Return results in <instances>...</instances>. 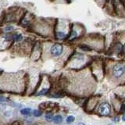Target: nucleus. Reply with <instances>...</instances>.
<instances>
[{"label": "nucleus", "instance_id": "f257e3e1", "mask_svg": "<svg viewBox=\"0 0 125 125\" xmlns=\"http://www.w3.org/2000/svg\"><path fill=\"white\" fill-rule=\"evenodd\" d=\"M111 111V107L107 103H103L98 108V112L101 116H108Z\"/></svg>", "mask_w": 125, "mask_h": 125}, {"label": "nucleus", "instance_id": "f03ea898", "mask_svg": "<svg viewBox=\"0 0 125 125\" xmlns=\"http://www.w3.org/2000/svg\"><path fill=\"white\" fill-rule=\"evenodd\" d=\"M125 73V66L123 64L115 65L113 68V75L116 78H119Z\"/></svg>", "mask_w": 125, "mask_h": 125}, {"label": "nucleus", "instance_id": "7ed1b4c3", "mask_svg": "<svg viewBox=\"0 0 125 125\" xmlns=\"http://www.w3.org/2000/svg\"><path fill=\"white\" fill-rule=\"evenodd\" d=\"M50 53L53 56H59L62 53V46L60 44H55L50 49Z\"/></svg>", "mask_w": 125, "mask_h": 125}, {"label": "nucleus", "instance_id": "20e7f679", "mask_svg": "<svg viewBox=\"0 0 125 125\" xmlns=\"http://www.w3.org/2000/svg\"><path fill=\"white\" fill-rule=\"evenodd\" d=\"M6 41H10V40H14L16 42H20L23 39V36L21 34H11L10 36H6Z\"/></svg>", "mask_w": 125, "mask_h": 125}, {"label": "nucleus", "instance_id": "39448f33", "mask_svg": "<svg viewBox=\"0 0 125 125\" xmlns=\"http://www.w3.org/2000/svg\"><path fill=\"white\" fill-rule=\"evenodd\" d=\"M53 121L55 124H60L62 121V117L60 115H57L53 117Z\"/></svg>", "mask_w": 125, "mask_h": 125}, {"label": "nucleus", "instance_id": "423d86ee", "mask_svg": "<svg viewBox=\"0 0 125 125\" xmlns=\"http://www.w3.org/2000/svg\"><path fill=\"white\" fill-rule=\"evenodd\" d=\"M31 109H29V108H24V109H21V114H23V115H29L31 113Z\"/></svg>", "mask_w": 125, "mask_h": 125}, {"label": "nucleus", "instance_id": "0eeeda50", "mask_svg": "<svg viewBox=\"0 0 125 125\" xmlns=\"http://www.w3.org/2000/svg\"><path fill=\"white\" fill-rule=\"evenodd\" d=\"M56 37L58 38H60V39H62V38H66V34L63 33V32H57L56 33Z\"/></svg>", "mask_w": 125, "mask_h": 125}, {"label": "nucleus", "instance_id": "6e6552de", "mask_svg": "<svg viewBox=\"0 0 125 125\" xmlns=\"http://www.w3.org/2000/svg\"><path fill=\"white\" fill-rule=\"evenodd\" d=\"M74 120H75V118H74V116H69L67 118H66V122L67 123H72V122H73L74 121Z\"/></svg>", "mask_w": 125, "mask_h": 125}, {"label": "nucleus", "instance_id": "1a4fd4ad", "mask_svg": "<svg viewBox=\"0 0 125 125\" xmlns=\"http://www.w3.org/2000/svg\"><path fill=\"white\" fill-rule=\"evenodd\" d=\"M33 113L36 117H39L40 116H42V112L40 110H38V109H35V110H34Z\"/></svg>", "mask_w": 125, "mask_h": 125}, {"label": "nucleus", "instance_id": "9d476101", "mask_svg": "<svg viewBox=\"0 0 125 125\" xmlns=\"http://www.w3.org/2000/svg\"><path fill=\"white\" fill-rule=\"evenodd\" d=\"M45 120L48 121H51L53 120V115L52 114H47L45 115Z\"/></svg>", "mask_w": 125, "mask_h": 125}, {"label": "nucleus", "instance_id": "9b49d317", "mask_svg": "<svg viewBox=\"0 0 125 125\" xmlns=\"http://www.w3.org/2000/svg\"><path fill=\"white\" fill-rule=\"evenodd\" d=\"M13 26L6 27H5V29H4V31H6V32H10V31H13Z\"/></svg>", "mask_w": 125, "mask_h": 125}, {"label": "nucleus", "instance_id": "f8f14e48", "mask_svg": "<svg viewBox=\"0 0 125 125\" xmlns=\"http://www.w3.org/2000/svg\"><path fill=\"white\" fill-rule=\"evenodd\" d=\"M47 91H48L47 89H42V90H41V91H40V92H38L37 94V95H44V94H45L47 92Z\"/></svg>", "mask_w": 125, "mask_h": 125}, {"label": "nucleus", "instance_id": "ddd939ff", "mask_svg": "<svg viewBox=\"0 0 125 125\" xmlns=\"http://www.w3.org/2000/svg\"><path fill=\"white\" fill-rule=\"evenodd\" d=\"M6 101V99L2 96H0V102H5Z\"/></svg>", "mask_w": 125, "mask_h": 125}, {"label": "nucleus", "instance_id": "4468645a", "mask_svg": "<svg viewBox=\"0 0 125 125\" xmlns=\"http://www.w3.org/2000/svg\"><path fill=\"white\" fill-rule=\"evenodd\" d=\"M122 120H123L124 121H125V116H122Z\"/></svg>", "mask_w": 125, "mask_h": 125}, {"label": "nucleus", "instance_id": "2eb2a0df", "mask_svg": "<svg viewBox=\"0 0 125 125\" xmlns=\"http://www.w3.org/2000/svg\"><path fill=\"white\" fill-rule=\"evenodd\" d=\"M77 125H84V124H82V123H81V124H77Z\"/></svg>", "mask_w": 125, "mask_h": 125}]
</instances>
